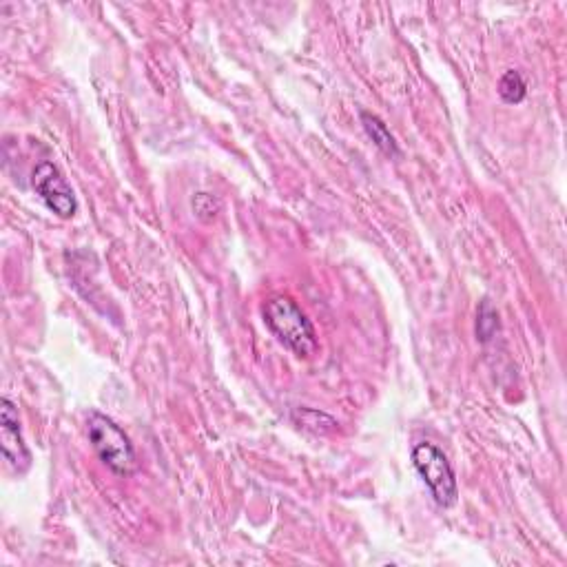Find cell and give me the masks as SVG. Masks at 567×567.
Listing matches in <instances>:
<instances>
[{
  "instance_id": "cell-1",
  "label": "cell",
  "mask_w": 567,
  "mask_h": 567,
  "mask_svg": "<svg viewBox=\"0 0 567 567\" xmlns=\"http://www.w3.org/2000/svg\"><path fill=\"white\" fill-rule=\"evenodd\" d=\"M262 319L268 331L277 337L295 357L311 359L319 350L315 326L306 313L288 295H273L262 304Z\"/></svg>"
},
{
  "instance_id": "cell-2",
  "label": "cell",
  "mask_w": 567,
  "mask_h": 567,
  "mask_svg": "<svg viewBox=\"0 0 567 567\" xmlns=\"http://www.w3.org/2000/svg\"><path fill=\"white\" fill-rule=\"evenodd\" d=\"M87 437L100 461L105 463L113 474H118V477H129V474L138 472L140 463L136 448H133L127 432L122 430L111 417L102 415L98 410L89 412Z\"/></svg>"
},
{
  "instance_id": "cell-3",
  "label": "cell",
  "mask_w": 567,
  "mask_h": 567,
  "mask_svg": "<svg viewBox=\"0 0 567 567\" xmlns=\"http://www.w3.org/2000/svg\"><path fill=\"white\" fill-rule=\"evenodd\" d=\"M412 466H415L421 481L426 483L432 499L439 508H452L459 499V486L455 470L448 457L430 441H421L412 448Z\"/></svg>"
},
{
  "instance_id": "cell-4",
  "label": "cell",
  "mask_w": 567,
  "mask_h": 567,
  "mask_svg": "<svg viewBox=\"0 0 567 567\" xmlns=\"http://www.w3.org/2000/svg\"><path fill=\"white\" fill-rule=\"evenodd\" d=\"M32 187L47 209L60 220H71L78 211L74 189L54 162H38L32 171Z\"/></svg>"
},
{
  "instance_id": "cell-5",
  "label": "cell",
  "mask_w": 567,
  "mask_h": 567,
  "mask_svg": "<svg viewBox=\"0 0 567 567\" xmlns=\"http://www.w3.org/2000/svg\"><path fill=\"white\" fill-rule=\"evenodd\" d=\"M0 446H3L5 461L14 472L25 474L32 466V455H29L23 432H20L18 408L9 397L0 401Z\"/></svg>"
},
{
  "instance_id": "cell-6",
  "label": "cell",
  "mask_w": 567,
  "mask_h": 567,
  "mask_svg": "<svg viewBox=\"0 0 567 567\" xmlns=\"http://www.w3.org/2000/svg\"><path fill=\"white\" fill-rule=\"evenodd\" d=\"M359 120H362L366 136L373 140L375 147L381 153H384V156H388V158H399L401 156L399 144H397L393 133H390V129L386 127L384 120H381L379 116H375V113H370V111L359 113Z\"/></svg>"
},
{
  "instance_id": "cell-7",
  "label": "cell",
  "mask_w": 567,
  "mask_h": 567,
  "mask_svg": "<svg viewBox=\"0 0 567 567\" xmlns=\"http://www.w3.org/2000/svg\"><path fill=\"white\" fill-rule=\"evenodd\" d=\"M293 419L300 424V428L308 432H315V435H331V432H335L339 426L331 415L313 410V408H297L293 412Z\"/></svg>"
},
{
  "instance_id": "cell-8",
  "label": "cell",
  "mask_w": 567,
  "mask_h": 567,
  "mask_svg": "<svg viewBox=\"0 0 567 567\" xmlns=\"http://www.w3.org/2000/svg\"><path fill=\"white\" fill-rule=\"evenodd\" d=\"M499 96L508 105H519L528 96V82L517 69H508L499 80Z\"/></svg>"
},
{
  "instance_id": "cell-9",
  "label": "cell",
  "mask_w": 567,
  "mask_h": 567,
  "mask_svg": "<svg viewBox=\"0 0 567 567\" xmlns=\"http://www.w3.org/2000/svg\"><path fill=\"white\" fill-rule=\"evenodd\" d=\"M499 331V315L494 311L490 300H483L477 311V339L481 344H488Z\"/></svg>"
},
{
  "instance_id": "cell-10",
  "label": "cell",
  "mask_w": 567,
  "mask_h": 567,
  "mask_svg": "<svg viewBox=\"0 0 567 567\" xmlns=\"http://www.w3.org/2000/svg\"><path fill=\"white\" fill-rule=\"evenodd\" d=\"M218 209H220L218 200H215L209 193H198L193 198V211L202 222H211L215 215H218Z\"/></svg>"
}]
</instances>
